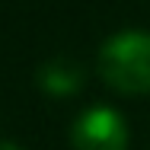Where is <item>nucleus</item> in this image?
Segmentation results:
<instances>
[{"label":"nucleus","mask_w":150,"mask_h":150,"mask_svg":"<svg viewBox=\"0 0 150 150\" xmlns=\"http://www.w3.org/2000/svg\"><path fill=\"white\" fill-rule=\"evenodd\" d=\"M99 77L109 90L121 96H147L150 93V32L121 29L109 35L99 48Z\"/></svg>","instance_id":"f257e3e1"},{"label":"nucleus","mask_w":150,"mask_h":150,"mask_svg":"<svg viewBox=\"0 0 150 150\" xmlns=\"http://www.w3.org/2000/svg\"><path fill=\"white\" fill-rule=\"evenodd\" d=\"M131 131L115 105L96 102L83 109L70 125V147L74 150H128Z\"/></svg>","instance_id":"f03ea898"},{"label":"nucleus","mask_w":150,"mask_h":150,"mask_svg":"<svg viewBox=\"0 0 150 150\" xmlns=\"http://www.w3.org/2000/svg\"><path fill=\"white\" fill-rule=\"evenodd\" d=\"M83 86V70L74 64V61L54 58L48 64L38 67V90L45 96H54V99H67L74 93H80Z\"/></svg>","instance_id":"7ed1b4c3"},{"label":"nucleus","mask_w":150,"mask_h":150,"mask_svg":"<svg viewBox=\"0 0 150 150\" xmlns=\"http://www.w3.org/2000/svg\"><path fill=\"white\" fill-rule=\"evenodd\" d=\"M0 150H23L19 144H13V141H0Z\"/></svg>","instance_id":"20e7f679"}]
</instances>
